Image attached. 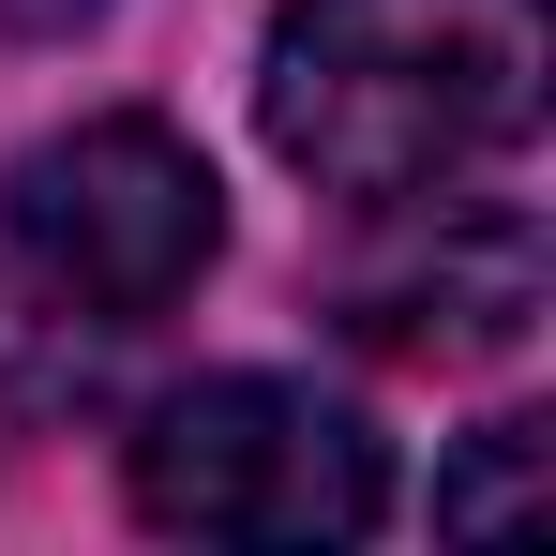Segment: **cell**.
Here are the masks:
<instances>
[{
  "label": "cell",
  "mask_w": 556,
  "mask_h": 556,
  "mask_svg": "<svg viewBox=\"0 0 556 556\" xmlns=\"http://www.w3.org/2000/svg\"><path fill=\"white\" fill-rule=\"evenodd\" d=\"M136 511L181 542H256V556L362 542L391 511V452L301 376H195L136 421Z\"/></svg>",
  "instance_id": "obj_3"
},
{
  "label": "cell",
  "mask_w": 556,
  "mask_h": 556,
  "mask_svg": "<svg viewBox=\"0 0 556 556\" xmlns=\"http://www.w3.org/2000/svg\"><path fill=\"white\" fill-rule=\"evenodd\" d=\"M542 76H556L542 0H286L256 61V121L316 195L376 226L421 195L527 181Z\"/></svg>",
  "instance_id": "obj_1"
},
{
  "label": "cell",
  "mask_w": 556,
  "mask_h": 556,
  "mask_svg": "<svg viewBox=\"0 0 556 556\" xmlns=\"http://www.w3.org/2000/svg\"><path fill=\"white\" fill-rule=\"evenodd\" d=\"M527 496H542V421H496V452L466 481H437V527H511Z\"/></svg>",
  "instance_id": "obj_5"
},
{
  "label": "cell",
  "mask_w": 556,
  "mask_h": 556,
  "mask_svg": "<svg viewBox=\"0 0 556 556\" xmlns=\"http://www.w3.org/2000/svg\"><path fill=\"white\" fill-rule=\"evenodd\" d=\"M391 256H362L346 316L406 362H481L542 316V211L527 181H481V195H421V211H376Z\"/></svg>",
  "instance_id": "obj_4"
},
{
  "label": "cell",
  "mask_w": 556,
  "mask_h": 556,
  "mask_svg": "<svg viewBox=\"0 0 556 556\" xmlns=\"http://www.w3.org/2000/svg\"><path fill=\"white\" fill-rule=\"evenodd\" d=\"M226 195L166 121H76L0 181V391L76 406L195 301Z\"/></svg>",
  "instance_id": "obj_2"
},
{
  "label": "cell",
  "mask_w": 556,
  "mask_h": 556,
  "mask_svg": "<svg viewBox=\"0 0 556 556\" xmlns=\"http://www.w3.org/2000/svg\"><path fill=\"white\" fill-rule=\"evenodd\" d=\"M105 0H0V30H91Z\"/></svg>",
  "instance_id": "obj_6"
}]
</instances>
